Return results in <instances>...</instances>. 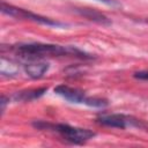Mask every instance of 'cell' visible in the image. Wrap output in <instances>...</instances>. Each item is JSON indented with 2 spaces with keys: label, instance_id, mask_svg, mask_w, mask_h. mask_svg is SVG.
I'll return each instance as SVG.
<instances>
[{
  "label": "cell",
  "instance_id": "1",
  "mask_svg": "<svg viewBox=\"0 0 148 148\" xmlns=\"http://www.w3.org/2000/svg\"><path fill=\"white\" fill-rule=\"evenodd\" d=\"M10 49L15 54L30 60H38L46 57H76L81 59L91 58L90 56L74 46H62L56 44L27 43L14 45Z\"/></svg>",
  "mask_w": 148,
  "mask_h": 148
},
{
  "label": "cell",
  "instance_id": "2",
  "mask_svg": "<svg viewBox=\"0 0 148 148\" xmlns=\"http://www.w3.org/2000/svg\"><path fill=\"white\" fill-rule=\"evenodd\" d=\"M36 127H43V128H49L54 132H57L65 141H68L74 145H82L94 138L96 135L95 132L88 130V128H81V127H75L71 126L68 124H46V123H35L34 124Z\"/></svg>",
  "mask_w": 148,
  "mask_h": 148
},
{
  "label": "cell",
  "instance_id": "3",
  "mask_svg": "<svg viewBox=\"0 0 148 148\" xmlns=\"http://www.w3.org/2000/svg\"><path fill=\"white\" fill-rule=\"evenodd\" d=\"M97 123L101 125L108 126V127L121 128V130H125L127 127H135V128H141V130L148 128V125L143 120L138 119L133 116H127L123 113L102 114L101 117L97 118Z\"/></svg>",
  "mask_w": 148,
  "mask_h": 148
},
{
  "label": "cell",
  "instance_id": "4",
  "mask_svg": "<svg viewBox=\"0 0 148 148\" xmlns=\"http://www.w3.org/2000/svg\"><path fill=\"white\" fill-rule=\"evenodd\" d=\"M1 12L3 14H6L8 16H12V17H15V18L29 20V21L40 23V24H44V25H50V27H60V25H62V23H60L58 21H54L50 17H45V16L35 14L30 10H27V9H23V8H20V7H15L13 5L6 3L5 1L1 3Z\"/></svg>",
  "mask_w": 148,
  "mask_h": 148
},
{
  "label": "cell",
  "instance_id": "5",
  "mask_svg": "<svg viewBox=\"0 0 148 148\" xmlns=\"http://www.w3.org/2000/svg\"><path fill=\"white\" fill-rule=\"evenodd\" d=\"M54 92L64 97L65 99L69 101L71 103H76V104H86L88 97L86 96L84 91L77 88L68 87L66 84H59L54 88Z\"/></svg>",
  "mask_w": 148,
  "mask_h": 148
},
{
  "label": "cell",
  "instance_id": "6",
  "mask_svg": "<svg viewBox=\"0 0 148 148\" xmlns=\"http://www.w3.org/2000/svg\"><path fill=\"white\" fill-rule=\"evenodd\" d=\"M49 69V64L44 61H32L24 65V72L31 79H40Z\"/></svg>",
  "mask_w": 148,
  "mask_h": 148
},
{
  "label": "cell",
  "instance_id": "7",
  "mask_svg": "<svg viewBox=\"0 0 148 148\" xmlns=\"http://www.w3.org/2000/svg\"><path fill=\"white\" fill-rule=\"evenodd\" d=\"M47 88H37V89H28V90H22V91H17L13 98L15 101H20V102H30L34 99L39 98L40 96H43L46 92Z\"/></svg>",
  "mask_w": 148,
  "mask_h": 148
},
{
  "label": "cell",
  "instance_id": "8",
  "mask_svg": "<svg viewBox=\"0 0 148 148\" xmlns=\"http://www.w3.org/2000/svg\"><path fill=\"white\" fill-rule=\"evenodd\" d=\"M80 15L91 20V21H95V22H98V23H102V24H110V21L109 18L103 15L102 13L97 12V10H94V9H89V8H76L75 9Z\"/></svg>",
  "mask_w": 148,
  "mask_h": 148
},
{
  "label": "cell",
  "instance_id": "9",
  "mask_svg": "<svg viewBox=\"0 0 148 148\" xmlns=\"http://www.w3.org/2000/svg\"><path fill=\"white\" fill-rule=\"evenodd\" d=\"M134 77L142 80V81H148V71H139L134 73Z\"/></svg>",
  "mask_w": 148,
  "mask_h": 148
},
{
  "label": "cell",
  "instance_id": "10",
  "mask_svg": "<svg viewBox=\"0 0 148 148\" xmlns=\"http://www.w3.org/2000/svg\"><path fill=\"white\" fill-rule=\"evenodd\" d=\"M99 2H103L105 5H109V6H119L118 1L117 0H97Z\"/></svg>",
  "mask_w": 148,
  "mask_h": 148
}]
</instances>
